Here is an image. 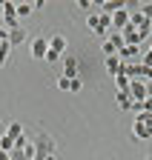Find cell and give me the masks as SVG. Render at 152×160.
Masks as SVG:
<instances>
[{
    "label": "cell",
    "mask_w": 152,
    "mask_h": 160,
    "mask_svg": "<svg viewBox=\"0 0 152 160\" xmlns=\"http://www.w3.org/2000/svg\"><path fill=\"white\" fill-rule=\"evenodd\" d=\"M49 154H55V140L46 132H40L34 137V160H46Z\"/></svg>",
    "instance_id": "cell-1"
},
{
    "label": "cell",
    "mask_w": 152,
    "mask_h": 160,
    "mask_svg": "<svg viewBox=\"0 0 152 160\" xmlns=\"http://www.w3.org/2000/svg\"><path fill=\"white\" fill-rule=\"evenodd\" d=\"M46 52H49V37H46V34L34 37V40H32V57H34V60H43Z\"/></svg>",
    "instance_id": "cell-2"
},
{
    "label": "cell",
    "mask_w": 152,
    "mask_h": 160,
    "mask_svg": "<svg viewBox=\"0 0 152 160\" xmlns=\"http://www.w3.org/2000/svg\"><path fill=\"white\" fill-rule=\"evenodd\" d=\"M118 60L121 63H141V46H123L118 52Z\"/></svg>",
    "instance_id": "cell-3"
},
{
    "label": "cell",
    "mask_w": 152,
    "mask_h": 160,
    "mask_svg": "<svg viewBox=\"0 0 152 160\" xmlns=\"http://www.w3.org/2000/svg\"><path fill=\"white\" fill-rule=\"evenodd\" d=\"M26 37H29V34H26L23 26L12 29V32H9V46H12V49H14V46H23V43H26Z\"/></svg>",
    "instance_id": "cell-4"
},
{
    "label": "cell",
    "mask_w": 152,
    "mask_h": 160,
    "mask_svg": "<svg viewBox=\"0 0 152 160\" xmlns=\"http://www.w3.org/2000/svg\"><path fill=\"white\" fill-rule=\"evenodd\" d=\"M78 60H75V57H63V77H69V80H75V77H78Z\"/></svg>",
    "instance_id": "cell-5"
},
{
    "label": "cell",
    "mask_w": 152,
    "mask_h": 160,
    "mask_svg": "<svg viewBox=\"0 0 152 160\" xmlns=\"http://www.w3.org/2000/svg\"><path fill=\"white\" fill-rule=\"evenodd\" d=\"M132 137H135V140H152V129L135 120V126H132Z\"/></svg>",
    "instance_id": "cell-6"
},
{
    "label": "cell",
    "mask_w": 152,
    "mask_h": 160,
    "mask_svg": "<svg viewBox=\"0 0 152 160\" xmlns=\"http://www.w3.org/2000/svg\"><path fill=\"white\" fill-rule=\"evenodd\" d=\"M49 49L58 52V54H63L66 52V37L63 34H49Z\"/></svg>",
    "instance_id": "cell-7"
},
{
    "label": "cell",
    "mask_w": 152,
    "mask_h": 160,
    "mask_svg": "<svg viewBox=\"0 0 152 160\" xmlns=\"http://www.w3.org/2000/svg\"><path fill=\"white\" fill-rule=\"evenodd\" d=\"M115 103H118V109H123V112H129V109H135V103H132V97H129V92H115Z\"/></svg>",
    "instance_id": "cell-8"
},
{
    "label": "cell",
    "mask_w": 152,
    "mask_h": 160,
    "mask_svg": "<svg viewBox=\"0 0 152 160\" xmlns=\"http://www.w3.org/2000/svg\"><path fill=\"white\" fill-rule=\"evenodd\" d=\"M101 9H103V14H115V12L126 9V3H123V0H103Z\"/></svg>",
    "instance_id": "cell-9"
},
{
    "label": "cell",
    "mask_w": 152,
    "mask_h": 160,
    "mask_svg": "<svg viewBox=\"0 0 152 160\" xmlns=\"http://www.w3.org/2000/svg\"><path fill=\"white\" fill-rule=\"evenodd\" d=\"M103 66H106V72H109L112 77H118V74H121V60H118V54H115V57H106V60H103Z\"/></svg>",
    "instance_id": "cell-10"
},
{
    "label": "cell",
    "mask_w": 152,
    "mask_h": 160,
    "mask_svg": "<svg viewBox=\"0 0 152 160\" xmlns=\"http://www.w3.org/2000/svg\"><path fill=\"white\" fill-rule=\"evenodd\" d=\"M9 52H12L9 40H0V69H3V66L9 63Z\"/></svg>",
    "instance_id": "cell-11"
},
{
    "label": "cell",
    "mask_w": 152,
    "mask_h": 160,
    "mask_svg": "<svg viewBox=\"0 0 152 160\" xmlns=\"http://www.w3.org/2000/svg\"><path fill=\"white\" fill-rule=\"evenodd\" d=\"M0 9H3V17H17V3H12V0H3Z\"/></svg>",
    "instance_id": "cell-12"
},
{
    "label": "cell",
    "mask_w": 152,
    "mask_h": 160,
    "mask_svg": "<svg viewBox=\"0 0 152 160\" xmlns=\"http://www.w3.org/2000/svg\"><path fill=\"white\" fill-rule=\"evenodd\" d=\"M6 134H9L12 140H17V137H23V123H9Z\"/></svg>",
    "instance_id": "cell-13"
},
{
    "label": "cell",
    "mask_w": 152,
    "mask_h": 160,
    "mask_svg": "<svg viewBox=\"0 0 152 160\" xmlns=\"http://www.w3.org/2000/svg\"><path fill=\"white\" fill-rule=\"evenodd\" d=\"M32 12H34L32 3H17V20H20V17H29Z\"/></svg>",
    "instance_id": "cell-14"
},
{
    "label": "cell",
    "mask_w": 152,
    "mask_h": 160,
    "mask_svg": "<svg viewBox=\"0 0 152 160\" xmlns=\"http://www.w3.org/2000/svg\"><path fill=\"white\" fill-rule=\"evenodd\" d=\"M0 149H3V152H9V154H12V152H14V140H12L9 134H3V137H0Z\"/></svg>",
    "instance_id": "cell-15"
},
{
    "label": "cell",
    "mask_w": 152,
    "mask_h": 160,
    "mask_svg": "<svg viewBox=\"0 0 152 160\" xmlns=\"http://www.w3.org/2000/svg\"><path fill=\"white\" fill-rule=\"evenodd\" d=\"M115 86H118V92H126V89H129V77H126V74H118V77H115Z\"/></svg>",
    "instance_id": "cell-16"
},
{
    "label": "cell",
    "mask_w": 152,
    "mask_h": 160,
    "mask_svg": "<svg viewBox=\"0 0 152 160\" xmlns=\"http://www.w3.org/2000/svg\"><path fill=\"white\" fill-rule=\"evenodd\" d=\"M81 89H83V80H81V77H75V80H69V92H75V94H78Z\"/></svg>",
    "instance_id": "cell-17"
},
{
    "label": "cell",
    "mask_w": 152,
    "mask_h": 160,
    "mask_svg": "<svg viewBox=\"0 0 152 160\" xmlns=\"http://www.w3.org/2000/svg\"><path fill=\"white\" fill-rule=\"evenodd\" d=\"M43 60H46V63H55V60H63V54H58V52H52V49H49Z\"/></svg>",
    "instance_id": "cell-18"
},
{
    "label": "cell",
    "mask_w": 152,
    "mask_h": 160,
    "mask_svg": "<svg viewBox=\"0 0 152 160\" xmlns=\"http://www.w3.org/2000/svg\"><path fill=\"white\" fill-rule=\"evenodd\" d=\"M141 66H146V69H152V49H149L146 54H141Z\"/></svg>",
    "instance_id": "cell-19"
},
{
    "label": "cell",
    "mask_w": 152,
    "mask_h": 160,
    "mask_svg": "<svg viewBox=\"0 0 152 160\" xmlns=\"http://www.w3.org/2000/svg\"><path fill=\"white\" fill-rule=\"evenodd\" d=\"M103 54H106V57H115V54H118V52H115V46H112V43H109V40H106V43H103Z\"/></svg>",
    "instance_id": "cell-20"
},
{
    "label": "cell",
    "mask_w": 152,
    "mask_h": 160,
    "mask_svg": "<svg viewBox=\"0 0 152 160\" xmlns=\"http://www.w3.org/2000/svg\"><path fill=\"white\" fill-rule=\"evenodd\" d=\"M9 160H29V157L23 154V149H14V152L9 154Z\"/></svg>",
    "instance_id": "cell-21"
},
{
    "label": "cell",
    "mask_w": 152,
    "mask_h": 160,
    "mask_svg": "<svg viewBox=\"0 0 152 160\" xmlns=\"http://www.w3.org/2000/svg\"><path fill=\"white\" fill-rule=\"evenodd\" d=\"M138 12H141V14L146 17V20H152V3H146V6H141Z\"/></svg>",
    "instance_id": "cell-22"
},
{
    "label": "cell",
    "mask_w": 152,
    "mask_h": 160,
    "mask_svg": "<svg viewBox=\"0 0 152 160\" xmlns=\"http://www.w3.org/2000/svg\"><path fill=\"white\" fill-rule=\"evenodd\" d=\"M58 89L60 92H69V77H58Z\"/></svg>",
    "instance_id": "cell-23"
},
{
    "label": "cell",
    "mask_w": 152,
    "mask_h": 160,
    "mask_svg": "<svg viewBox=\"0 0 152 160\" xmlns=\"http://www.w3.org/2000/svg\"><path fill=\"white\" fill-rule=\"evenodd\" d=\"M0 160H9V152H3V149H0Z\"/></svg>",
    "instance_id": "cell-24"
},
{
    "label": "cell",
    "mask_w": 152,
    "mask_h": 160,
    "mask_svg": "<svg viewBox=\"0 0 152 160\" xmlns=\"http://www.w3.org/2000/svg\"><path fill=\"white\" fill-rule=\"evenodd\" d=\"M3 134H6V132H0V137H3Z\"/></svg>",
    "instance_id": "cell-25"
},
{
    "label": "cell",
    "mask_w": 152,
    "mask_h": 160,
    "mask_svg": "<svg viewBox=\"0 0 152 160\" xmlns=\"http://www.w3.org/2000/svg\"><path fill=\"white\" fill-rule=\"evenodd\" d=\"M149 160H152V157H149Z\"/></svg>",
    "instance_id": "cell-26"
}]
</instances>
